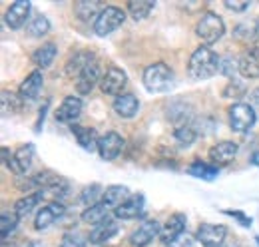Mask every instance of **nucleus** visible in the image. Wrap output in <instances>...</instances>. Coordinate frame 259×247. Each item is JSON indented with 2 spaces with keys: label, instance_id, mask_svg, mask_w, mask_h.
Segmentation results:
<instances>
[{
  "label": "nucleus",
  "instance_id": "f257e3e1",
  "mask_svg": "<svg viewBox=\"0 0 259 247\" xmlns=\"http://www.w3.org/2000/svg\"><path fill=\"white\" fill-rule=\"evenodd\" d=\"M215 72H220V56L207 46L195 48L194 54L190 56V64H188L190 78L199 82V80L211 78Z\"/></svg>",
  "mask_w": 259,
  "mask_h": 247
},
{
  "label": "nucleus",
  "instance_id": "f03ea898",
  "mask_svg": "<svg viewBox=\"0 0 259 247\" xmlns=\"http://www.w3.org/2000/svg\"><path fill=\"white\" fill-rule=\"evenodd\" d=\"M144 86L148 92H165L174 86V72L163 62L150 64L144 70Z\"/></svg>",
  "mask_w": 259,
  "mask_h": 247
},
{
  "label": "nucleus",
  "instance_id": "7ed1b4c3",
  "mask_svg": "<svg viewBox=\"0 0 259 247\" xmlns=\"http://www.w3.org/2000/svg\"><path fill=\"white\" fill-rule=\"evenodd\" d=\"M226 32V24L224 20L213 14V12H205L201 14V18L197 20V26H195V34L205 42V44H213L218 42Z\"/></svg>",
  "mask_w": 259,
  "mask_h": 247
},
{
  "label": "nucleus",
  "instance_id": "20e7f679",
  "mask_svg": "<svg viewBox=\"0 0 259 247\" xmlns=\"http://www.w3.org/2000/svg\"><path fill=\"white\" fill-rule=\"evenodd\" d=\"M124 20H126V12L122 8H118V6H106L100 12L98 20L94 22V32H96L98 36H108V34H112L114 30H118L124 24Z\"/></svg>",
  "mask_w": 259,
  "mask_h": 247
},
{
  "label": "nucleus",
  "instance_id": "39448f33",
  "mask_svg": "<svg viewBox=\"0 0 259 247\" xmlns=\"http://www.w3.org/2000/svg\"><path fill=\"white\" fill-rule=\"evenodd\" d=\"M255 120H257L255 110H253V106H249V104L237 102V104H233V106L229 108V126H231L233 132H239V134L249 132V130L253 128Z\"/></svg>",
  "mask_w": 259,
  "mask_h": 247
},
{
  "label": "nucleus",
  "instance_id": "423d86ee",
  "mask_svg": "<svg viewBox=\"0 0 259 247\" xmlns=\"http://www.w3.org/2000/svg\"><path fill=\"white\" fill-rule=\"evenodd\" d=\"M128 84V76L124 70L112 66L108 68V72L102 76V82H100V90L106 94V96H122V90L126 88Z\"/></svg>",
  "mask_w": 259,
  "mask_h": 247
},
{
  "label": "nucleus",
  "instance_id": "0eeeda50",
  "mask_svg": "<svg viewBox=\"0 0 259 247\" xmlns=\"http://www.w3.org/2000/svg\"><path fill=\"white\" fill-rule=\"evenodd\" d=\"M227 229L224 225H213V223H201L197 227L195 239L203 247H222L226 241Z\"/></svg>",
  "mask_w": 259,
  "mask_h": 247
},
{
  "label": "nucleus",
  "instance_id": "6e6552de",
  "mask_svg": "<svg viewBox=\"0 0 259 247\" xmlns=\"http://www.w3.org/2000/svg\"><path fill=\"white\" fill-rule=\"evenodd\" d=\"M122 150H124V138L118 132H108L98 142V154H100L102 159H106V161L116 159Z\"/></svg>",
  "mask_w": 259,
  "mask_h": 247
},
{
  "label": "nucleus",
  "instance_id": "1a4fd4ad",
  "mask_svg": "<svg viewBox=\"0 0 259 247\" xmlns=\"http://www.w3.org/2000/svg\"><path fill=\"white\" fill-rule=\"evenodd\" d=\"M160 233H162L160 223H158L156 219H148V221H144L142 225H138V229L130 235V243L134 247H146V245H150Z\"/></svg>",
  "mask_w": 259,
  "mask_h": 247
},
{
  "label": "nucleus",
  "instance_id": "9d476101",
  "mask_svg": "<svg viewBox=\"0 0 259 247\" xmlns=\"http://www.w3.org/2000/svg\"><path fill=\"white\" fill-rule=\"evenodd\" d=\"M82 108H84V104H82V100L78 96H66L62 100V104L58 106V110H56V120L74 126V122L82 114Z\"/></svg>",
  "mask_w": 259,
  "mask_h": 247
},
{
  "label": "nucleus",
  "instance_id": "9b49d317",
  "mask_svg": "<svg viewBox=\"0 0 259 247\" xmlns=\"http://www.w3.org/2000/svg\"><path fill=\"white\" fill-rule=\"evenodd\" d=\"M30 8H32V6H30V2H28V0H18V2L10 4V8L6 10V16H4L6 24H8L12 30L22 28V26L26 24V20H28Z\"/></svg>",
  "mask_w": 259,
  "mask_h": 247
},
{
  "label": "nucleus",
  "instance_id": "f8f14e48",
  "mask_svg": "<svg viewBox=\"0 0 259 247\" xmlns=\"http://www.w3.org/2000/svg\"><path fill=\"white\" fill-rule=\"evenodd\" d=\"M237 144L235 142H229L224 140L220 144H215L211 150H209V159L213 166H227L229 161H233V157L237 155Z\"/></svg>",
  "mask_w": 259,
  "mask_h": 247
},
{
  "label": "nucleus",
  "instance_id": "ddd939ff",
  "mask_svg": "<svg viewBox=\"0 0 259 247\" xmlns=\"http://www.w3.org/2000/svg\"><path fill=\"white\" fill-rule=\"evenodd\" d=\"M184 229H186V216H184V214H174V216H169V219L165 221V225H163V229H162V241L167 243V245L176 243L178 237H182Z\"/></svg>",
  "mask_w": 259,
  "mask_h": 247
},
{
  "label": "nucleus",
  "instance_id": "4468645a",
  "mask_svg": "<svg viewBox=\"0 0 259 247\" xmlns=\"http://www.w3.org/2000/svg\"><path fill=\"white\" fill-rule=\"evenodd\" d=\"M114 214L118 219H136L144 214V195L142 193H134L128 199L114 210Z\"/></svg>",
  "mask_w": 259,
  "mask_h": 247
},
{
  "label": "nucleus",
  "instance_id": "2eb2a0df",
  "mask_svg": "<svg viewBox=\"0 0 259 247\" xmlns=\"http://www.w3.org/2000/svg\"><path fill=\"white\" fill-rule=\"evenodd\" d=\"M66 212V208L58 201H52V203H48L46 208H42L40 212H38V216H36V221H34V227L36 229H48L58 217H62Z\"/></svg>",
  "mask_w": 259,
  "mask_h": 247
},
{
  "label": "nucleus",
  "instance_id": "dca6fc26",
  "mask_svg": "<svg viewBox=\"0 0 259 247\" xmlns=\"http://www.w3.org/2000/svg\"><path fill=\"white\" fill-rule=\"evenodd\" d=\"M98 82H102V78H100V66H98V62H92L76 78V90H78V94H90L94 90V86H96Z\"/></svg>",
  "mask_w": 259,
  "mask_h": 247
},
{
  "label": "nucleus",
  "instance_id": "f3484780",
  "mask_svg": "<svg viewBox=\"0 0 259 247\" xmlns=\"http://www.w3.org/2000/svg\"><path fill=\"white\" fill-rule=\"evenodd\" d=\"M42 82H44V76H42L40 70L30 72V74L24 78V82L20 84V88H18L20 100H24V102H32L34 98L38 96V92H40V88H42Z\"/></svg>",
  "mask_w": 259,
  "mask_h": 247
},
{
  "label": "nucleus",
  "instance_id": "a211bd4d",
  "mask_svg": "<svg viewBox=\"0 0 259 247\" xmlns=\"http://www.w3.org/2000/svg\"><path fill=\"white\" fill-rule=\"evenodd\" d=\"M32 157H34V146L32 144H26L22 148H18L14 154H12V163H10V170L18 176H24L30 166H32Z\"/></svg>",
  "mask_w": 259,
  "mask_h": 247
},
{
  "label": "nucleus",
  "instance_id": "6ab92c4d",
  "mask_svg": "<svg viewBox=\"0 0 259 247\" xmlns=\"http://www.w3.org/2000/svg\"><path fill=\"white\" fill-rule=\"evenodd\" d=\"M239 74L243 78H259V46H253L241 54Z\"/></svg>",
  "mask_w": 259,
  "mask_h": 247
},
{
  "label": "nucleus",
  "instance_id": "aec40b11",
  "mask_svg": "<svg viewBox=\"0 0 259 247\" xmlns=\"http://www.w3.org/2000/svg\"><path fill=\"white\" fill-rule=\"evenodd\" d=\"M116 233H118V223L108 217L104 223L96 225V227L90 231V237H88V239H90V243H94V245H102V243L110 241Z\"/></svg>",
  "mask_w": 259,
  "mask_h": 247
},
{
  "label": "nucleus",
  "instance_id": "412c9836",
  "mask_svg": "<svg viewBox=\"0 0 259 247\" xmlns=\"http://www.w3.org/2000/svg\"><path fill=\"white\" fill-rule=\"evenodd\" d=\"M72 134L76 136V142L80 144L82 150H86V152H94V150H98V142H100V138H98V134L94 128L72 126Z\"/></svg>",
  "mask_w": 259,
  "mask_h": 247
},
{
  "label": "nucleus",
  "instance_id": "4be33fe9",
  "mask_svg": "<svg viewBox=\"0 0 259 247\" xmlns=\"http://www.w3.org/2000/svg\"><path fill=\"white\" fill-rule=\"evenodd\" d=\"M140 110V102L134 94H122L114 100V112L120 118H134Z\"/></svg>",
  "mask_w": 259,
  "mask_h": 247
},
{
  "label": "nucleus",
  "instance_id": "5701e85b",
  "mask_svg": "<svg viewBox=\"0 0 259 247\" xmlns=\"http://www.w3.org/2000/svg\"><path fill=\"white\" fill-rule=\"evenodd\" d=\"M94 60V54L92 52H76L70 60H68V64H66V74L70 76V78H78L84 70H86V66H90Z\"/></svg>",
  "mask_w": 259,
  "mask_h": 247
},
{
  "label": "nucleus",
  "instance_id": "b1692460",
  "mask_svg": "<svg viewBox=\"0 0 259 247\" xmlns=\"http://www.w3.org/2000/svg\"><path fill=\"white\" fill-rule=\"evenodd\" d=\"M110 210H112V208H110L106 201H100V203H96V205L86 208L80 217H82V221L88 223V225H100V223H104V221L108 219Z\"/></svg>",
  "mask_w": 259,
  "mask_h": 247
},
{
  "label": "nucleus",
  "instance_id": "393cba45",
  "mask_svg": "<svg viewBox=\"0 0 259 247\" xmlns=\"http://www.w3.org/2000/svg\"><path fill=\"white\" fill-rule=\"evenodd\" d=\"M44 195H46L44 189H38V191H34V193H28V195L20 197V199L14 203V214L18 217H26L34 208L44 199Z\"/></svg>",
  "mask_w": 259,
  "mask_h": 247
},
{
  "label": "nucleus",
  "instance_id": "a878e982",
  "mask_svg": "<svg viewBox=\"0 0 259 247\" xmlns=\"http://www.w3.org/2000/svg\"><path fill=\"white\" fill-rule=\"evenodd\" d=\"M104 8H106L104 4H100V2H88V0H82V2H76V4H74L76 16H78L80 20H84V22H88V20H94V22H96L100 12H102Z\"/></svg>",
  "mask_w": 259,
  "mask_h": 247
},
{
  "label": "nucleus",
  "instance_id": "bb28decb",
  "mask_svg": "<svg viewBox=\"0 0 259 247\" xmlns=\"http://www.w3.org/2000/svg\"><path fill=\"white\" fill-rule=\"evenodd\" d=\"M130 197V191L126 185H110L104 189V195H102V201H106L110 208H120L126 199Z\"/></svg>",
  "mask_w": 259,
  "mask_h": 247
},
{
  "label": "nucleus",
  "instance_id": "cd10ccee",
  "mask_svg": "<svg viewBox=\"0 0 259 247\" xmlns=\"http://www.w3.org/2000/svg\"><path fill=\"white\" fill-rule=\"evenodd\" d=\"M56 58V44L54 42H46L40 48H36V52L32 54V62L38 68H48Z\"/></svg>",
  "mask_w": 259,
  "mask_h": 247
},
{
  "label": "nucleus",
  "instance_id": "c85d7f7f",
  "mask_svg": "<svg viewBox=\"0 0 259 247\" xmlns=\"http://www.w3.org/2000/svg\"><path fill=\"white\" fill-rule=\"evenodd\" d=\"M154 6H156V2H152V0H132L128 2V12L134 20H144L146 16H150Z\"/></svg>",
  "mask_w": 259,
  "mask_h": 247
},
{
  "label": "nucleus",
  "instance_id": "c756f323",
  "mask_svg": "<svg viewBox=\"0 0 259 247\" xmlns=\"http://www.w3.org/2000/svg\"><path fill=\"white\" fill-rule=\"evenodd\" d=\"M188 172H190V176L199 178V180H207V182L215 180V176H218V168H215V166L201 163L199 159H197V161H194V163L188 168Z\"/></svg>",
  "mask_w": 259,
  "mask_h": 247
},
{
  "label": "nucleus",
  "instance_id": "7c9ffc66",
  "mask_svg": "<svg viewBox=\"0 0 259 247\" xmlns=\"http://www.w3.org/2000/svg\"><path fill=\"white\" fill-rule=\"evenodd\" d=\"M48 32H50V22H48V18L42 16V14H36L32 20H30V24L26 26V34L32 36V38H42V36H46Z\"/></svg>",
  "mask_w": 259,
  "mask_h": 247
},
{
  "label": "nucleus",
  "instance_id": "2f4dec72",
  "mask_svg": "<svg viewBox=\"0 0 259 247\" xmlns=\"http://www.w3.org/2000/svg\"><path fill=\"white\" fill-rule=\"evenodd\" d=\"M174 138H176L182 146L190 148V146L195 142V138H197V132H195L194 126H190V124H182V126H178V128L174 130Z\"/></svg>",
  "mask_w": 259,
  "mask_h": 247
},
{
  "label": "nucleus",
  "instance_id": "473e14b6",
  "mask_svg": "<svg viewBox=\"0 0 259 247\" xmlns=\"http://www.w3.org/2000/svg\"><path fill=\"white\" fill-rule=\"evenodd\" d=\"M18 225V216L14 212H2V217H0V233L2 237L6 239Z\"/></svg>",
  "mask_w": 259,
  "mask_h": 247
},
{
  "label": "nucleus",
  "instance_id": "72a5a7b5",
  "mask_svg": "<svg viewBox=\"0 0 259 247\" xmlns=\"http://www.w3.org/2000/svg\"><path fill=\"white\" fill-rule=\"evenodd\" d=\"M239 72V60H235L231 54H226L220 58V74H224L227 78H233V74Z\"/></svg>",
  "mask_w": 259,
  "mask_h": 247
},
{
  "label": "nucleus",
  "instance_id": "f704fd0d",
  "mask_svg": "<svg viewBox=\"0 0 259 247\" xmlns=\"http://www.w3.org/2000/svg\"><path fill=\"white\" fill-rule=\"evenodd\" d=\"M18 108H20V96L4 90V92H2V114H4V116H6V114H12V112H16Z\"/></svg>",
  "mask_w": 259,
  "mask_h": 247
},
{
  "label": "nucleus",
  "instance_id": "c9c22d12",
  "mask_svg": "<svg viewBox=\"0 0 259 247\" xmlns=\"http://www.w3.org/2000/svg\"><path fill=\"white\" fill-rule=\"evenodd\" d=\"M100 195H104L102 187L98 184H92L90 187H86V189L82 191V201H84L88 208H90V205H96V203H100V201H98Z\"/></svg>",
  "mask_w": 259,
  "mask_h": 247
},
{
  "label": "nucleus",
  "instance_id": "e433bc0d",
  "mask_svg": "<svg viewBox=\"0 0 259 247\" xmlns=\"http://www.w3.org/2000/svg\"><path fill=\"white\" fill-rule=\"evenodd\" d=\"M60 247H86V239L78 233H66Z\"/></svg>",
  "mask_w": 259,
  "mask_h": 247
},
{
  "label": "nucleus",
  "instance_id": "4c0bfd02",
  "mask_svg": "<svg viewBox=\"0 0 259 247\" xmlns=\"http://www.w3.org/2000/svg\"><path fill=\"white\" fill-rule=\"evenodd\" d=\"M245 94V88H243V84H239L237 80H231L229 84H227V88L224 90V96L226 98H241Z\"/></svg>",
  "mask_w": 259,
  "mask_h": 247
},
{
  "label": "nucleus",
  "instance_id": "58836bf2",
  "mask_svg": "<svg viewBox=\"0 0 259 247\" xmlns=\"http://www.w3.org/2000/svg\"><path fill=\"white\" fill-rule=\"evenodd\" d=\"M226 8H229V10H233V12H243V10H247L249 8V2L245 0V2H231V0H227L226 2Z\"/></svg>",
  "mask_w": 259,
  "mask_h": 247
},
{
  "label": "nucleus",
  "instance_id": "ea45409f",
  "mask_svg": "<svg viewBox=\"0 0 259 247\" xmlns=\"http://www.w3.org/2000/svg\"><path fill=\"white\" fill-rule=\"evenodd\" d=\"M2 159H4V163L10 168V163H12V155L8 154V148H2Z\"/></svg>",
  "mask_w": 259,
  "mask_h": 247
},
{
  "label": "nucleus",
  "instance_id": "a19ab883",
  "mask_svg": "<svg viewBox=\"0 0 259 247\" xmlns=\"http://www.w3.org/2000/svg\"><path fill=\"white\" fill-rule=\"evenodd\" d=\"M251 102H253V104H257V106H259V88H257V90H253V92H251Z\"/></svg>",
  "mask_w": 259,
  "mask_h": 247
},
{
  "label": "nucleus",
  "instance_id": "79ce46f5",
  "mask_svg": "<svg viewBox=\"0 0 259 247\" xmlns=\"http://www.w3.org/2000/svg\"><path fill=\"white\" fill-rule=\"evenodd\" d=\"M222 247H237V245H222Z\"/></svg>",
  "mask_w": 259,
  "mask_h": 247
}]
</instances>
